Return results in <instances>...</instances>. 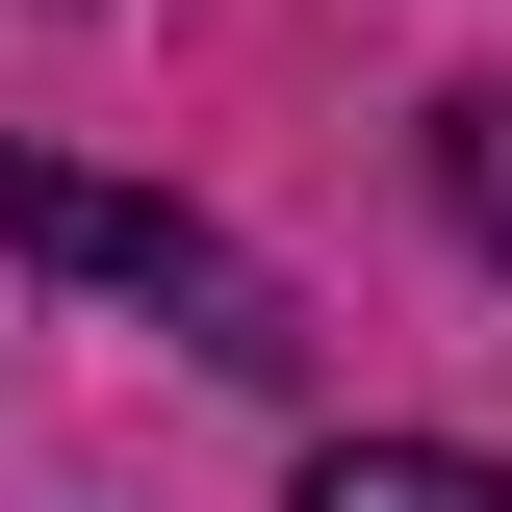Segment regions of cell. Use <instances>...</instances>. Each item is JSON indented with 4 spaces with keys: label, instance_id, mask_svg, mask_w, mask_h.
Here are the masks:
<instances>
[{
    "label": "cell",
    "instance_id": "cell-1",
    "mask_svg": "<svg viewBox=\"0 0 512 512\" xmlns=\"http://www.w3.org/2000/svg\"><path fill=\"white\" fill-rule=\"evenodd\" d=\"M0 231H26V256H77V282H154V308H180L205 359H282L256 256L205 231V205H128V180H77V154H26V128H0Z\"/></svg>",
    "mask_w": 512,
    "mask_h": 512
},
{
    "label": "cell",
    "instance_id": "cell-2",
    "mask_svg": "<svg viewBox=\"0 0 512 512\" xmlns=\"http://www.w3.org/2000/svg\"><path fill=\"white\" fill-rule=\"evenodd\" d=\"M308 512H512V461H461V436H333Z\"/></svg>",
    "mask_w": 512,
    "mask_h": 512
},
{
    "label": "cell",
    "instance_id": "cell-3",
    "mask_svg": "<svg viewBox=\"0 0 512 512\" xmlns=\"http://www.w3.org/2000/svg\"><path fill=\"white\" fill-rule=\"evenodd\" d=\"M436 205H461V231L512 256V77H487V103H436Z\"/></svg>",
    "mask_w": 512,
    "mask_h": 512
}]
</instances>
